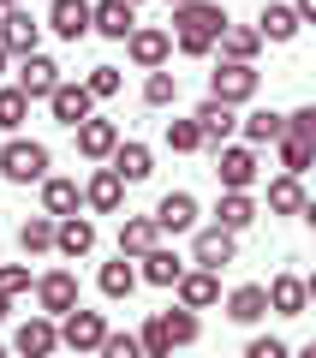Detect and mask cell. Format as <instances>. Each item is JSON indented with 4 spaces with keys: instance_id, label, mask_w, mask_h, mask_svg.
Instances as JSON below:
<instances>
[{
    "instance_id": "cell-5",
    "label": "cell",
    "mask_w": 316,
    "mask_h": 358,
    "mask_svg": "<svg viewBox=\"0 0 316 358\" xmlns=\"http://www.w3.org/2000/svg\"><path fill=\"white\" fill-rule=\"evenodd\" d=\"M101 341H108V317L101 310H66L60 317V346L66 352H101Z\"/></svg>"
},
{
    "instance_id": "cell-50",
    "label": "cell",
    "mask_w": 316,
    "mask_h": 358,
    "mask_svg": "<svg viewBox=\"0 0 316 358\" xmlns=\"http://www.w3.org/2000/svg\"><path fill=\"white\" fill-rule=\"evenodd\" d=\"M167 6H185V0H167Z\"/></svg>"
},
{
    "instance_id": "cell-31",
    "label": "cell",
    "mask_w": 316,
    "mask_h": 358,
    "mask_svg": "<svg viewBox=\"0 0 316 358\" xmlns=\"http://www.w3.org/2000/svg\"><path fill=\"white\" fill-rule=\"evenodd\" d=\"M54 233H60V221L42 209V215H30L24 227H18V245H24V257H42V251H54Z\"/></svg>"
},
{
    "instance_id": "cell-47",
    "label": "cell",
    "mask_w": 316,
    "mask_h": 358,
    "mask_svg": "<svg viewBox=\"0 0 316 358\" xmlns=\"http://www.w3.org/2000/svg\"><path fill=\"white\" fill-rule=\"evenodd\" d=\"M6 317H13V293H0V322H6Z\"/></svg>"
},
{
    "instance_id": "cell-29",
    "label": "cell",
    "mask_w": 316,
    "mask_h": 358,
    "mask_svg": "<svg viewBox=\"0 0 316 358\" xmlns=\"http://www.w3.org/2000/svg\"><path fill=\"white\" fill-rule=\"evenodd\" d=\"M150 245H161L155 215H126V221H120V251H126V257H143Z\"/></svg>"
},
{
    "instance_id": "cell-33",
    "label": "cell",
    "mask_w": 316,
    "mask_h": 358,
    "mask_svg": "<svg viewBox=\"0 0 316 358\" xmlns=\"http://www.w3.org/2000/svg\"><path fill=\"white\" fill-rule=\"evenodd\" d=\"M268 209H275V215H304V185H299V173L268 179Z\"/></svg>"
},
{
    "instance_id": "cell-32",
    "label": "cell",
    "mask_w": 316,
    "mask_h": 358,
    "mask_svg": "<svg viewBox=\"0 0 316 358\" xmlns=\"http://www.w3.org/2000/svg\"><path fill=\"white\" fill-rule=\"evenodd\" d=\"M215 221L221 227H233V233H245L257 221V203H251V192H221V203H215Z\"/></svg>"
},
{
    "instance_id": "cell-45",
    "label": "cell",
    "mask_w": 316,
    "mask_h": 358,
    "mask_svg": "<svg viewBox=\"0 0 316 358\" xmlns=\"http://www.w3.org/2000/svg\"><path fill=\"white\" fill-rule=\"evenodd\" d=\"M292 6H299V18H304V24H316V0H292Z\"/></svg>"
},
{
    "instance_id": "cell-8",
    "label": "cell",
    "mask_w": 316,
    "mask_h": 358,
    "mask_svg": "<svg viewBox=\"0 0 316 358\" xmlns=\"http://www.w3.org/2000/svg\"><path fill=\"white\" fill-rule=\"evenodd\" d=\"M120 203H126V179H120L114 162H96V173H89L84 185V209H96V215H120Z\"/></svg>"
},
{
    "instance_id": "cell-17",
    "label": "cell",
    "mask_w": 316,
    "mask_h": 358,
    "mask_svg": "<svg viewBox=\"0 0 316 358\" xmlns=\"http://www.w3.org/2000/svg\"><path fill=\"white\" fill-rule=\"evenodd\" d=\"M13 346L24 358H48L54 346H60V322L48 317V310H42V317H30V322H18V334H13Z\"/></svg>"
},
{
    "instance_id": "cell-49",
    "label": "cell",
    "mask_w": 316,
    "mask_h": 358,
    "mask_svg": "<svg viewBox=\"0 0 316 358\" xmlns=\"http://www.w3.org/2000/svg\"><path fill=\"white\" fill-rule=\"evenodd\" d=\"M6 60H13V54H6V48H0V78H6Z\"/></svg>"
},
{
    "instance_id": "cell-26",
    "label": "cell",
    "mask_w": 316,
    "mask_h": 358,
    "mask_svg": "<svg viewBox=\"0 0 316 358\" xmlns=\"http://www.w3.org/2000/svg\"><path fill=\"white\" fill-rule=\"evenodd\" d=\"M227 317L239 322V329H251V322H263V317H268V287H257V281L233 287V293H227Z\"/></svg>"
},
{
    "instance_id": "cell-30",
    "label": "cell",
    "mask_w": 316,
    "mask_h": 358,
    "mask_svg": "<svg viewBox=\"0 0 316 358\" xmlns=\"http://www.w3.org/2000/svg\"><path fill=\"white\" fill-rule=\"evenodd\" d=\"M155 317H161V329H167V341H173V346H197L203 322H197V310H191V305H173V310H155Z\"/></svg>"
},
{
    "instance_id": "cell-46",
    "label": "cell",
    "mask_w": 316,
    "mask_h": 358,
    "mask_svg": "<svg viewBox=\"0 0 316 358\" xmlns=\"http://www.w3.org/2000/svg\"><path fill=\"white\" fill-rule=\"evenodd\" d=\"M299 221H304V227L316 233V197H304V215H299Z\"/></svg>"
},
{
    "instance_id": "cell-19",
    "label": "cell",
    "mask_w": 316,
    "mask_h": 358,
    "mask_svg": "<svg viewBox=\"0 0 316 358\" xmlns=\"http://www.w3.org/2000/svg\"><path fill=\"white\" fill-rule=\"evenodd\" d=\"M257 30H263V42H292L304 30V18H299L292 0H268L263 13H257Z\"/></svg>"
},
{
    "instance_id": "cell-13",
    "label": "cell",
    "mask_w": 316,
    "mask_h": 358,
    "mask_svg": "<svg viewBox=\"0 0 316 358\" xmlns=\"http://www.w3.org/2000/svg\"><path fill=\"white\" fill-rule=\"evenodd\" d=\"M72 138H78V155H84V162H108V155L120 150V126L101 120V114H89L84 126H72Z\"/></svg>"
},
{
    "instance_id": "cell-11",
    "label": "cell",
    "mask_w": 316,
    "mask_h": 358,
    "mask_svg": "<svg viewBox=\"0 0 316 358\" xmlns=\"http://www.w3.org/2000/svg\"><path fill=\"white\" fill-rule=\"evenodd\" d=\"M18 90H24L30 102H48L54 90H60V66L48 60V54H24V60H18Z\"/></svg>"
},
{
    "instance_id": "cell-15",
    "label": "cell",
    "mask_w": 316,
    "mask_h": 358,
    "mask_svg": "<svg viewBox=\"0 0 316 358\" xmlns=\"http://www.w3.org/2000/svg\"><path fill=\"white\" fill-rule=\"evenodd\" d=\"M179 305H191V310H209V305H221V268H185V275H179Z\"/></svg>"
},
{
    "instance_id": "cell-22",
    "label": "cell",
    "mask_w": 316,
    "mask_h": 358,
    "mask_svg": "<svg viewBox=\"0 0 316 358\" xmlns=\"http://www.w3.org/2000/svg\"><path fill=\"white\" fill-rule=\"evenodd\" d=\"M131 30H138V6L131 0H96V36L126 42Z\"/></svg>"
},
{
    "instance_id": "cell-27",
    "label": "cell",
    "mask_w": 316,
    "mask_h": 358,
    "mask_svg": "<svg viewBox=\"0 0 316 358\" xmlns=\"http://www.w3.org/2000/svg\"><path fill=\"white\" fill-rule=\"evenodd\" d=\"M42 209H48L54 221H60V215H78V209H84V192H78V179L48 173V179H42Z\"/></svg>"
},
{
    "instance_id": "cell-9",
    "label": "cell",
    "mask_w": 316,
    "mask_h": 358,
    "mask_svg": "<svg viewBox=\"0 0 316 358\" xmlns=\"http://www.w3.org/2000/svg\"><path fill=\"white\" fill-rule=\"evenodd\" d=\"M36 42H42V24L24 6H0V48L13 60H24V54H36Z\"/></svg>"
},
{
    "instance_id": "cell-20",
    "label": "cell",
    "mask_w": 316,
    "mask_h": 358,
    "mask_svg": "<svg viewBox=\"0 0 316 358\" xmlns=\"http://www.w3.org/2000/svg\"><path fill=\"white\" fill-rule=\"evenodd\" d=\"M138 275L150 287H179V275H185V257L167 251V245H150V251L138 257Z\"/></svg>"
},
{
    "instance_id": "cell-4",
    "label": "cell",
    "mask_w": 316,
    "mask_h": 358,
    "mask_svg": "<svg viewBox=\"0 0 316 358\" xmlns=\"http://www.w3.org/2000/svg\"><path fill=\"white\" fill-rule=\"evenodd\" d=\"M215 179H221V192H251L257 185V143H221Z\"/></svg>"
},
{
    "instance_id": "cell-52",
    "label": "cell",
    "mask_w": 316,
    "mask_h": 358,
    "mask_svg": "<svg viewBox=\"0 0 316 358\" xmlns=\"http://www.w3.org/2000/svg\"><path fill=\"white\" fill-rule=\"evenodd\" d=\"M131 6H143V0H131Z\"/></svg>"
},
{
    "instance_id": "cell-35",
    "label": "cell",
    "mask_w": 316,
    "mask_h": 358,
    "mask_svg": "<svg viewBox=\"0 0 316 358\" xmlns=\"http://www.w3.org/2000/svg\"><path fill=\"white\" fill-rule=\"evenodd\" d=\"M275 155H280V173H310V167H316V143H304V138H292V131H287V138H280L275 143Z\"/></svg>"
},
{
    "instance_id": "cell-3",
    "label": "cell",
    "mask_w": 316,
    "mask_h": 358,
    "mask_svg": "<svg viewBox=\"0 0 316 358\" xmlns=\"http://www.w3.org/2000/svg\"><path fill=\"white\" fill-rule=\"evenodd\" d=\"M209 96L245 108V102L257 96V60H227V54H221V66L209 72Z\"/></svg>"
},
{
    "instance_id": "cell-40",
    "label": "cell",
    "mask_w": 316,
    "mask_h": 358,
    "mask_svg": "<svg viewBox=\"0 0 316 358\" xmlns=\"http://www.w3.org/2000/svg\"><path fill=\"white\" fill-rule=\"evenodd\" d=\"M138 341H143V352H150V358H167V352H173V341H167L161 317H150V322H143V334H138Z\"/></svg>"
},
{
    "instance_id": "cell-41",
    "label": "cell",
    "mask_w": 316,
    "mask_h": 358,
    "mask_svg": "<svg viewBox=\"0 0 316 358\" xmlns=\"http://www.w3.org/2000/svg\"><path fill=\"white\" fill-rule=\"evenodd\" d=\"M30 287H36V281H30V268L24 263H0V293H30Z\"/></svg>"
},
{
    "instance_id": "cell-42",
    "label": "cell",
    "mask_w": 316,
    "mask_h": 358,
    "mask_svg": "<svg viewBox=\"0 0 316 358\" xmlns=\"http://www.w3.org/2000/svg\"><path fill=\"white\" fill-rule=\"evenodd\" d=\"M138 352H143L138 334H114V329H108V341H101V358H138Z\"/></svg>"
},
{
    "instance_id": "cell-37",
    "label": "cell",
    "mask_w": 316,
    "mask_h": 358,
    "mask_svg": "<svg viewBox=\"0 0 316 358\" xmlns=\"http://www.w3.org/2000/svg\"><path fill=\"white\" fill-rule=\"evenodd\" d=\"M143 102H150V108H173L179 102V78L167 72V66H155V72L143 78Z\"/></svg>"
},
{
    "instance_id": "cell-23",
    "label": "cell",
    "mask_w": 316,
    "mask_h": 358,
    "mask_svg": "<svg viewBox=\"0 0 316 358\" xmlns=\"http://www.w3.org/2000/svg\"><path fill=\"white\" fill-rule=\"evenodd\" d=\"M197 126H203V138H209V150H221V143L239 131V114H233V102H221V96H209V102L197 108Z\"/></svg>"
},
{
    "instance_id": "cell-6",
    "label": "cell",
    "mask_w": 316,
    "mask_h": 358,
    "mask_svg": "<svg viewBox=\"0 0 316 358\" xmlns=\"http://www.w3.org/2000/svg\"><path fill=\"white\" fill-rule=\"evenodd\" d=\"M233 257H239V233H233V227L209 221V227L191 233V263H203V268H227Z\"/></svg>"
},
{
    "instance_id": "cell-2",
    "label": "cell",
    "mask_w": 316,
    "mask_h": 358,
    "mask_svg": "<svg viewBox=\"0 0 316 358\" xmlns=\"http://www.w3.org/2000/svg\"><path fill=\"white\" fill-rule=\"evenodd\" d=\"M48 143H36V138H6V150H0V173L13 179V185H42V179H48Z\"/></svg>"
},
{
    "instance_id": "cell-10",
    "label": "cell",
    "mask_w": 316,
    "mask_h": 358,
    "mask_svg": "<svg viewBox=\"0 0 316 358\" xmlns=\"http://www.w3.org/2000/svg\"><path fill=\"white\" fill-rule=\"evenodd\" d=\"M48 30L60 42H84L89 30H96V6H89V0H54L48 6Z\"/></svg>"
},
{
    "instance_id": "cell-18",
    "label": "cell",
    "mask_w": 316,
    "mask_h": 358,
    "mask_svg": "<svg viewBox=\"0 0 316 358\" xmlns=\"http://www.w3.org/2000/svg\"><path fill=\"white\" fill-rule=\"evenodd\" d=\"M155 227L173 233V239L179 233H197V197L191 192H167L161 203H155Z\"/></svg>"
},
{
    "instance_id": "cell-43",
    "label": "cell",
    "mask_w": 316,
    "mask_h": 358,
    "mask_svg": "<svg viewBox=\"0 0 316 358\" xmlns=\"http://www.w3.org/2000/svg\"><path fill=\"white\" fill-rule=\"evenodd\" d=\"M287 131H292V138H304V143H316V102H310V108H292V114H287Z\"/></svg>"
},
{
    "instance_id": "cell-24",
    "label": "cell",
    "mask_w": 316,
    "mask_h": 358,
    "mask_svg": "<svg viewBox=\"0 0 316 358\" xmlns=\"http://www.w3.org/2000/svg\"><path fill=\"white\" fill-rule=\"evenodd\" d=\"M108 162L120 167V179H126V185H143V179L155 173V155H150V143H138V138H120V150L108 155Z\"/></svg>"
},
{
    "instance_id": "cell-36",
    "label": "cell",
    "mask_w": 316,
    "mask_h": 358,
    "mask_svg": "<svg viewBox=\"0 0 316 358\" xmlns=\"http://www.w3.org/2000/svg\"><path fill=\"white\" fill-rule=\"evenodd\" d=\"M167 150H173V155H197V150H209V138H203L197 114H191V120H167Z\"/></svg>"
},
{
    "instance_id": "cell-38",
    "label": "cell",
    "mask_w": 316,
    "mask_h": 358,
    "mask_svg": "<svg viewBox=\"0 0 316 358\" xmlns=\"http://www.w3.org/2000/svg\"><path fill=\"white\" fill-rule=\"evenodd\" d=\"M24 120H30V96H24V90H0V131H18V126H24Z\"/></svg>"
},
{
    "instance_id": "cell-12",
    "label": "cell",
    "mask_w": 316,
    "mask_h": 358,
    "mask_svg": "<svg viewBox=\"0 0 316 358\" xmlns=\"http://www.w3.org/2000/svg\"><path fill=\"white\" fill-rule=\"evenodd\" d=\"M48 114L60 120L66 131H72V126H84V120L96 114V96H89V84H66V78H60V90L48 96Z\"/></svg>"
},
{
    "instance_id": "cell-48",
    "label": "cell",
    "mask_w": 316,
    "mask_h": 358,
    "mask_svg": "<svg viewBox=\"0 0 316 358\" xmlns=\"http://www.w3.org/2000/svg\"><path fill=\"white\" fill-rule=\"evenodd\" d=\"M304 281H310V305H316V268H310V275H304Z\"/></svg>"
},
{
    "instance_id": "cell-7",
    "label": "cell",
    "mask_w": 316,
    "mask_h": 358,
    "mask_svg": "<svg viewBox=\"0 0 316 358\" xmlns=\"http://www.w3.org/2000/svg\"><path fill=\"white\" fill-rule=\"evenodd\" d=\"M126 54H131V66H138V72H155V66H167V60H173V30L138 24V30L126 36Z\"/></svg>"
},
{
    "instance_id": "cell-25",
    "label": "cell",
    "mask_w": 316,
    "mask_h": 358,
    "mask_svg": "<svg viewBox=\"0 0 316 358\" xmlns=\"http://www.w3.org/2000/svg\"><path fill=\"white\" fill-rule=\"evenodd\" d=\"M54 251H60V257H89V251H96V221H89V215H60Z\"/></svg>"
},
{
    "instance_id": "cell-51",
    "label": "cell",
    "mask_w": 316,
    "mask_h": 358,
    "mask_svg": "<svg viewBox=\"0 0 316 358\" xmlns=\"http://www.w3.org/2000/svg\"><path fill=\"white\" fill-rule=\"evenodd\" d=\"M0 6H18V0H0Z\"/></svg>"
},
{
    "instance_id": "cell-16",
    "label": "cell",
    "mask_w": 316,
    "mask_h": 358,
    "mask_svg": "<svg viewBox=\"0 0 316 358\" xmlns=\"http://www.w3.org/2000/svg\"><path fill=\"white\" fill-rule=\"evenodd\" d=\"M268 310L275 317H304L310 310V281L304 275H275L268 281Z\"/></svg>"
},
{
    "instance_id": "cell-21",
    "label": "cell",
    "mask_w": 316,
    "mask_h": 358,
    "mask_svg": "<svg viewBox=\"0 0 316 358\" xmlns=\"http://www.w3.org/2000/svg\"><path fill=\"white\" fill-rule=\"evenodd\" d=\"M138 281H143V275H138V257H126V251H120L114 263H101V275H96L101 299H131V293H138Z\"/></svg>"
},
{
    "instance_id": "cell-1",
    "label": "cell",
    "mask_w": 316,
    "mask_h": 358,
    "mask_svg": "<svg viewBox=\"0 0 316 358\" xmlns=\"http://www.w3.org/2000/svg\"><path fill=\"white\" fill-rule=\"evenodd\" d=\"M233 18H227L221 0H185V6H173V48L185 60H209L221 48V30Z\"/></svg>"
},
{
    "instance_id": "cell-34",
    "label": "cell",
    "mask_w": 316,
    "mask_h": 358,
    "mask_svg": "<svg viewBox=\"0 0 316 358\" xmlns=\"http://www.w3.org/2000/svg\"><path fill=\"white\" fill-rule=\"evenodd\" d=\"M257 48H263V30L257 24H227L221 30V54L227 60H257Z\"/></svg>"
},
{
    "instance_id": "cell-14",
    "label": "cell",
    "mask_w": 316,
    "mask_h": 358,
    "mask_svg": "<svg viewBox=\"0 0 316 358\" xmlns=\"http://www.w3.org/2000/svg\"><path fill=\"white\" fill-rule=\"evenodd\" d=\"M36 305L48 310V317L78 310V275H72V268H48V275L36 281Z\"/></svg>"
},
{
    "instance_id": "cell-44",
    "label": "cell",
    "mask_w": 316,
    "mask_h": 358,
    "mask_svg": "<svg viewBox=\"0 0 316 358\" xmlns=\"http://www.w3.org/2000/svg\"><path fill=\"white\" fill-rule=\"evenodd\" d=\"M287 352V341H275V334H257L251 346H245V358H280Z\"/></svg>"
},
{
    "instance_id": "cell-39",
    "label": "cell",
    "mask_w": 316,
    "mask_h": 358,
    "mask_svg": "<svg viewBox=\"0 0 316 358\" xmlns=\"http://www.w3.org/2000/svg\"><path fill=\"white\" fill-rule=\"evenodd\" d=\"M89 96H96V102H108V96H120V84H126V78H120V66H89Z\"/></svg>"
},
{
    "instance_id": "cell-28",
    "label": "cell",
    "mask_w": 316,
    "mask_h": 358,
    "mask_svg": "<svg viewBox=\"0 0 316 358\" xmlns=\"http://www.w3.org/2000/svg\"><path fill=\"white\" fill-rule=\"evenodd\" d=\"M239 131H245V143H257V150H263V143H280V138H287V114H275V108H251V114L239 120Z\"/></svg>"
}]
</instances>
